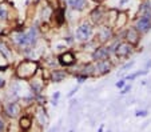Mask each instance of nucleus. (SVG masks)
I'll return each mask as SVG.
<instances>
[{"instance_id":"obj_1","label":"nucleus","mask_w":151,"mask_h":132,"mask_svg":"<svg viewBox=\"0 0 151 132\" xmlns=\"http://www.w3.org/2000/svg\"><path fill=\"white\" fill-rule=\"evenodd\" d=\"M151 27V15H145L137 21V29L138 31H142L146 32L148 31Z\"/></svg>"},{"instance_id":"obj_2","label":"nucleus","mask_w":151,"mask_h":132,"mask_svg":"<svg viewBox=\"0 0 151 132\" xmlns=\"http://www.w3.org/2000/svg\"><path fill=\"white\" fill-rule=\"evenodd\" d=\"M91 36V28L88 24H83L76 29V37L79 40H87Z\"/></svg>"},{"instance_id":"obj_3","label":"nucleus","mask_w":151,"mask_h":132,"mask_svg":"<svg viewBox=\"0 0 151 132\" xmlns=\"http://www.w3.org/2000/svg\"><path fill=\"white\" fill-rule=\"evenodd\" d=\"M60 63L64 64V66H72V64L75 63V58H74V55L70 54V52H66L64 55H62L59 58Z\"/></svg>"},{"instance_id":"obj_4","label":"nucleus","mask_w":151,"mask_h":132,"mask_svg":"<svg viewBox=\"0 0 151 132\" xmlns=\"http://www.w3.org/2000/svg\"><path fill=\"white\" fill-rule=\"evenodd\" d=\"M131 52V47L128 46L127 43H122L118 46L116 48V55L118 56H126V55H128Z\"/></svg>"},{"instance_id":"obj_5","label":"nucleus","mask_w":151,"mask_h":132,"mask_svg":"<svg viewBox=\"0 0 151 132\" xmlns=\"http://www.w3.org/2000/svg\"><path fill=\"white\" fill-rule=\"evenodd\" d=\"M6 111H7V113H8L9 116H16L17 113H19V111H20V107H19V104H16V103H8L7 104V108H6Z\"/></svg>"},{"instance_id":"obj_6","label":"nucleus","mask_w":151,"mask_h":132,"mask_svg":"<svg viewBox=\"0 0 151 132\" xmlns=\"http://www.w3.org/2000/svg\"><path fill=\"white\" fill-rule=\"evenodd\" d=\"M109 56V51L106 48H100V49H96V51L94 52V55H92V58L95 59V60H102V59L107 58Z\"/></svg>"},{"instance_id":"obj_7","label":"nucleus","mask_w":151,"mask_h":132,"mask_svg":"<svg viewBox=\"0 0 151 132\" xmlns=\"http://www.w3.org/2000/svg\"><path fill=\"white\" fill-rule=\"evenodd\" d=\"M70 4L72 6V8H74V9L82 11V9L86 7L87 1H86V0H70Z\"/></svg>"},{"instance_id":"obj_8","label":"nucleus","mask_w":151,"mask_h":132,"mask_svg":"<svg viewBox=\"0 0 151 132\" xmlns=\"http://www.w3.org/2000/svg\"><path fill=\"white\" fill-rule=\"evenodd\" d=\"M110 68H111V64H110L107 60H102L99 64H98V69H99L102 73H104V72H109Z\"/></svg>"},{"instance_id":"obj_9","label":"nucleus","mask_w":151,"mask_h":132,"mask_svg":"<svg viewBox=\"0 0 151 132\" xmlns=\"http://www.w3.org/2000/svg\"><path fill=\"white\" fill-rule=\"evenodd\" d=\"M64 78H66V73H64V72H62V71H54V73H52V80H54L55 83L62 81Z\"/></svg>"},{"instance_id":"obj_10","label":"nucleus","mask_w":151,"mask_h":132,"mask_svg":"<svg viewBox=\"0 0 151 132\" xmlns=\"http://www.w3.org/2000/svg\"><path fill=\"white\" fill-rule=\"evenodd\" d=\"M17 43L20 44V46H28V37H27V34H19L17 35Z\"/></svg>"},{"instance_id":"obj_11","label":"nucleus","mask_w":151,"mask_h":132,"mask_svg":"<svg viewBox=\"0 0 151 132\" xmlns=\"http://www.w3.org/2000/svg\"><path fill=\"white\" fill-rule=\"evenodd\" d=\"M27 37H28V43L29 44H34L36 41V29L31 28L28 32H27Z\"/></svg>"},{"instance_id":"obj_12","label":"nucleus","mask_w":151,"mask_h":132,"mask_svg":"<svg viewBox=\"0 0 151 132\" xmlns=\"http://www.w3.org/2000/svg\"><path fill=\"white\" fill-rule=\"evenodd\" d=\"M0 52L3 54V56H4V58H7V59H9V58H11V52H9L8 49H7V47L4 46L3 43H0Z\"/></svg>"},{"instance_id":"obj_13","label":"nucleus","mask_w":151,"mask_h":132,"mask_svg":"<svg viewBox=\"0 0 151 132\" xmlns=\"http://www.w3.org/2000/svg\"><path fill=\"white\" fill-rule=\"evenodd\" d=\"M110 36H111V31H110L109 28H103L102 32H100V39L106 40V39H109Z\"/></svg>"},{"instance_id":"obj_14","label":"nucleus","mask_w":151,"mask_h":132,"mask_svg":"<svg viewBox=\"0 0 151 132\" xmlns=\"http://www.w3.org/2000/svg\"><path fill=\"white\" fill-rule=\"evenodd\" d=\"M37 116H39V121H40V124H47V116H46V113H44V111H42V109H39V113H37Z\"/></svg>"},{"instance_id":"obj_15","label":"nucleus","mask_w":151,"mask_h":132,"mask_svg":"<svg viewBox=\"0 0 151 132\" xmlns=\"http://www.w3.org/2000/svg\"><path fill=\"white\" fill-rule=\"evenodd\" d=\"M127 37L132 41V43H137V40H138V35H137V32L132 31V29H131V31H128V32H127Z\"/></svg>"},{"instance_id":"obj_16","label":"nucleus","mask_w":151,"mask_h":132,"mask_svg":"<svg viewBox=\"0 0 151 132\" xmlns=\"http://www.w3.org/2000/svg\"><path fill=\"white\" fill-rule=\"evenodd\" d=\"M146 73H147V71H140V72H137V73L128 75L127 78H126V81H128V80H132V79L138 78V76H140V75H146Z\"/></svg>"},{"instance_id":"obj_17","label":"nucleus","mask_w":151,"mask_h":132,"mask_svg":"<svg viewBox=\"0 0 151 132\" xmlns=\"http://www.w3.org/2000/svg\"><path fill=\"white\" fill-rule=\"evenodd\" d=\"M32 88L35 89V92H36V93H39V92L42 91V83H40L39 80L32 81Z\"/></svg>"},{"instance_id":"obj_18","label":"nucleus","mask_w":151,"mask_h":132,"mask_svg":"<svg viewBox=\"0 0 151 132\" xmlns=\"http://www.w3.org/2000/svg\"><path fill=\"white\" fill-rule=\"evenodd\" d=\"M0 17H1V19H6L7 17V9L4 8L3 6H0Z\"/></svg>"},{"instance_id":"obj_19","label":"nucleus","mask_w":151,"mask_h":132,"mask_svg":"<svg viewBox=\"0 0 151 132\" xmlns=\"http://www.w3.org/2000/svg\"><path fill=\"white\" fill-rule=\"evenodd\" d=\"M147 113H148L147 111H137V113H135V115H137V116H142V118H145V116H147Z\"/></svg>"},{"instance_id":"obj_20","label":"nucleus","mask_w":151,"mask_h":132,"mask_svg":"<svg viewBox=\"0 0 151 132\" xmlns=\"http://www.w3.org/2000/svg\"><path fill=\"white\" fill-rule=\"evenodd\" d=\"M124 86H126V79H124V80H119V81L116 83V87H118V88H123Z\"/></svg>"},{"instance_id":"obj_21","label":"nucleus","mask_w":151,"mask_h":132,"mask_svg":"<svg viewBox=\"0 0 151 132\" xmlns=\"http://www.w3.org/2000/svg\"><path fill=\"white\" fill-rule=\"evenodd\" d=\"M134 66V61H130V63H127V64H124V66L122 67V71H124V69H128L130 67H132Z\"/></svg>"},{"instance_id":"obj_22","label":"nucleus","mask_w":151,"mask_h":132,"mask_svg":"<svg viewBox=\"0 0 151 132\" xmlns=\"http://www.w3.org/2000/svg\"><path fill=\"white\" fill-rule=\"evenodd\" d=\"M130 88H131V87H130V86H126L124 88L122 89V92H120V93H127V92L130 91Z\"/></svg>"},{"instance_id":"obj_23","label":"nucleus","mask_w":151,"mask_h":132,"mask_svg":"<svg viewBox=\"0 0 151 132\" xmlns=\"http://www.w3.org/2000/svg\"><path fill=\"white\" fill-rule=\"evenodd\" d=\"M20 123H23L24 128H27V127H28V120H27V119H22V121H20Z\"/></svg>"},{"instance_id":"obj_24","label":"nucleus","mask_w":151,"mask_h":132,"mask_svg":"<svg viewBox=\"0 0 151 132\" xmlns=\"http://www.w3.org/2000/svg\"><path fill=\"white\" fill-rule=\"evenodd\" d=\"M75 92H76V88H75V89H72V91H71V92H70V93H68V96H70V98H71V96L74 95Z\"/></svg>"},{"instance_id":"obj_25","label":"nucleus","mask_w":151,"mask_h":132,"mask_svg":"<svg viewBox=\"0 0 151 132\" xmlns=\"http://www.w3.org/2000/svg\"><path fill=\"white\" fill-rule=\"evenodd\" d=\"M103 128H104V127H103V126H100V128L98 129V132H103Z\"/></svg>"},{"instance_id":"obj_26","label":"nucleus","mask_w":151,"mask_h":132,"mask_svg":"<svg viewBox=\"0 0 151 132\" xmlns=\"http://www.w3.org/2000/svg\"><path fill=\"white\" fill-rule=\"evenodd\" d=\"M1 129H3V121L0 120V131H1Z\"/></svg>"},{"instance_id":"obj_27","label":"nucleus","mask_w":151,"mask_h":132,"mask_svg":"<svg viewBox=\"0 0 151 132\" xmlns=\"http://www.w3.org/2000/svg\"><path fill=\"white\" fill-rule=\"evenodd\" d=\"M0 86H3V80H0Z\"/></svg>"},{"instance_id":"obj_28","label":"nucleus","mask_w":151,"mask_h":132,"mask_svg":"<svg viewBox=\"0 0 151 132\" xmlns=\"http://www.w3.org/2000/svg\"><path fill=\"white\" fill-rule=\"evenodd\" d=\"M150 11H151V3H150Z\"/></svg>"},{"instance_id":"obj_29","label":"nucleus","mask_w":151,"mask_h":132,"mask_svg":"<svg viewBox=\"0 0 151 132\" xmlns=\"http://www.w3.org/2000/svg\"><path fill=\"white\" fill-rule=\"evenodd\" d=\"M70 132H74V131H70Z\"/></svg>"}]
</instances>
